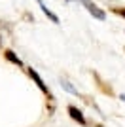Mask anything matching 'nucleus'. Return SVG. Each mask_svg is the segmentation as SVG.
<instances>
[{
  "mask_svg": "<svg viewBox=\"0 0 125 127\" xmlns=\"http://www.w3.org/2000/svg\"><path fill=\"white\" fill-rule=\"evenodd\" d=\"M27 72H29V76L32 78V82H34V84L38 85V89H40L42 93H44V95L47 97V101H53V95H51V91H49V87H47V85L44 84V80L40 78V74H38V72H36L34 68H29Z\"/></svg>",
  "mask_w": 125,
  "mask_h": 127,
  "instance_id": "f257e3e1",
  "label": "nucleus"
},
{
  "mask_svg": "<svg viewBox=\"0 0 125 127\" xmlns=\"http://www.w3.org/2000/svg\"><path fill=\"white\" fill-rule=\"evenodd\" d=\"M80 2H82L83 8H85V10H87L89 13L95 17V19H99V21H104V19H106V13H104V10H100V8L95 4L93 0H80Z\"/></svg>",
  "mask_w": 125,
  "mask_h": 127,
  "instance_id": "f03ea898",
  "label": "nucleus"
},
{
  "mask_svg": "<svg viewBox=\"0 0 125 127\" xmlns=\"http://www.w3.org/2000/svg\"><path fill=\"white\" fill-rule=\"evenodd\" d=\"M66 112H68V116L72 118L74 122H78L80 125H83V127L87 125V120H85V116H83V112L80 110L78 106H74V104H68V106H66Z\"/></svg>",
  "mask_w": 125,
  "mask_h": 127,
  "instance_id": "7ed1b4c3",
  "label": "nucleus"
},
{
  "mask_svg": "<svg viewBox=\"0 0 125 127\" xmlns=\"http://www.w3.org/2000/svg\"><path fill=\"white\" fill-rule=\"evenodd\" d=\"M36 4H38V8H40V10L44 11V15H47V19H49L51 23H59V17L55 15V13H53V11L49 10V8H47L44 0H36Z\"/></svg>",
  "mask_w": 125,
  "mask_h": 127,
  "instance_id": "20e7f679",
  "label": "nucleus"
},
{
  "mask_svg": "<svg viewBox=\"0 0 125 127\" xmlns=\"http://www.w3.org/2000/svg\"><path fill=\"white\" fill-rule=\"evenodd\" d=\"M4 57H6V61H10L11 64H15V66H19V68H25L23 61H21V59L17 57V55L11 51V49H4Z\"/></svg>",
  "mask_w": 125,
  "mask_h": 127,
  "instance_id": "39448f33",
  "label": "nucleus"
},
{
  "mask_svg": "<svg viewBox=\"0 0 125 127\" xmlns=\"http://www.w3.org/2000/svg\"><path fill=\"white\" fill-rule=\"evenodd\" d=\"M93 78L97 80V85H99V89L102 91L104 95H108V97H114V89H112L110 85H106V84H104L102 80L99 78V74H97V72H93Z\"/></svg>",
  "mask_w": 125,
  "mask_h": 127,
  "instance_id": "423d86ee",
  "label": "nucleus"
},
{
  "mask_svg": "<svg viewBox=\"0 0 125 127\" xmlns=\"http://www.w3.org/2000/svg\"><path fill=\"white\" fill-rule=\"evenodd\" d=\"M110 11H112V13H116V15H120V17H123V19H125V8H110Z\"/></svg>",
  "mask_w": 125,
  "mask_h": 127,
  "instance_id": "0eeeda50",
  "label": "nucleus"
},
{
  "mask_svg": "<svg viewBox=\"0 0 125 127\" xmlns=\"http://www.w3.org/2000/svg\"><path fill=\"white\" fill-rule=\"evenodd\" d=\"M62 87H64L66 91H70V93H74V95H78V91L74 89V87H72L70 84H68V82H62Z\"/></svg>",
  "mask_w": 125,
  "mask_h": 127,
  "instance_id": "6e6552de",
  "label": "nucleus"
},
{
  "mask_svg": "<svg viewBox=\"0 0 125 127\" xmlns=\"http://www.w3.org/2000/svg\"><path fill=\"white\" fill-rule=\"evenodd\" d=\"M121 101H123V102H125V95H121Z\"/></svg>",
  "mask_w": 125,
  "mask_h": 127,
  "instance_id": "1a4fd4ad",
  "label": "nucleus"
},
{
  "mask_svg": "<svg viewBox=\"0 0 125 127\" xmlns=\"http://www.w3.org/2000/svg\"><path fill=\"white\" fill-rule=\"evenodd\" d=\"M0 42H2V36H0Z\"/></svg>",
  "mask_w": 125,
  "mask_h": 127,
  "instance_id": "9d476101",
  "label": "nucleus"
},
{
  "mask_svg": "<svg viewBox=\"0 0 125 127\" xmlns=\"http://www.w3.org/2000/svg\"><path fill=\"white\" fill-rule=\"evenodd\" d=\"M68 2H72V0H68Z\"/></svg>",
  "mask_w": 125,
  "mask_h": 127,
  "instance_id": "9b49d317",
  "label": "nucleus"
}]
</instances>
